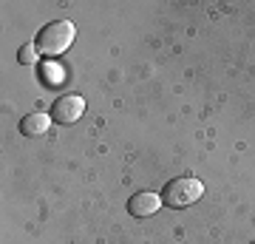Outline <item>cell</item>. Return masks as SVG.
Masks as SVG:
<instances>
[{"label":"cell","instance_id":"obj_1","mask_svg":"<svg viewBox=\"0 0 255 244\" xmlns=\"http://www.w3.org/2000/svg\"><path fill=\"white\" fill-rule=\"evenodd\" d=\"M74 37H77V28H74L71 20H54V23H48V26L40 28V34H37V51L46 57H60L63 51H68V45L74 43Z\"/></svg>","mask_w":255,"mask_h":244},{"label":"cell","instance_id":"obj_2","mask_svg":"<svg viewBox=\"0 0 255 244\" xmlns=\"http://www.w3.org/2000/svg\"><path fill=\"white\" fill-rule=\"evenodd\" d=\"M201 196H204V185H201L196 176H176V179H170L162 190V202L173 210L190 208V205H196Z\"/></svg>","mask_w":255,"mask_h":244},{"label":"cell","instance_id":"obj_3","mask_svg":"<svg viewBox=\"0 0 255 244\" xmlns=\"http://www.w3.org/2000/svg\"><path fill=\"white\" fill-rule=\"evenodd\" d=\"M82 114H85V100H82L80 94H65V97H60L51 105V119H54L57 125H71Z\"/></svg>","mask_w":255,"mask_h":244},{"label":"cell","instance_id":"obj_4","mask_svg":"<svg viewBox=\"0 0 255 244\" xmlns=\"http://www.w3.org/2000/svg\"><path fill=\"white\" fill-rule=\"evenodd\" d=\"M162 205H164V202H162V196H159V193H150V190H145V193H136L133 199L128 202V213H130V216H136V219L153 216V213L162 208Z\"/></svg>","mask_w":255,"mask_h":244},{"label":"cell","instance_id":"obj_5","mask_svg":"<svg viewBox=\"0 0 255 244\" xmlns=\"http://www.w3.org/2000/svg\"><path fill=\"white\" fill-rule=\"evenodd\" d=\"M48 128H51V117L43 111H34V114L20 119V134L23 136H43Z\"/></svg>","mask_w":255,"mask_h":244},{"label":"cell","instance_id":"obj_6","mask_svg":"<svg viewBox=\"0 0 255 244\" xmlns=\"http://www.w3.org/2000/svg\"><path fill=\"white\" fill-rule=\"evenodd\" d=\"M17 63L20 65H34L37 63V45H20V51H17Z\"/></svg>","mask_w":255,"mask_h":244},{"label":"cell","instance_id":"obj_7","mask_svg":"<svg viewBox=\"0 0 255 244\" xmlns=\"http://www.w3.org/2000/svg\"><path fill=\"white\" fill-rule=\"evenodd\" d=\"M253 244H255V242H253Z\"/></svg>","mask_w":255,"mask_h":244}]
</instances>
